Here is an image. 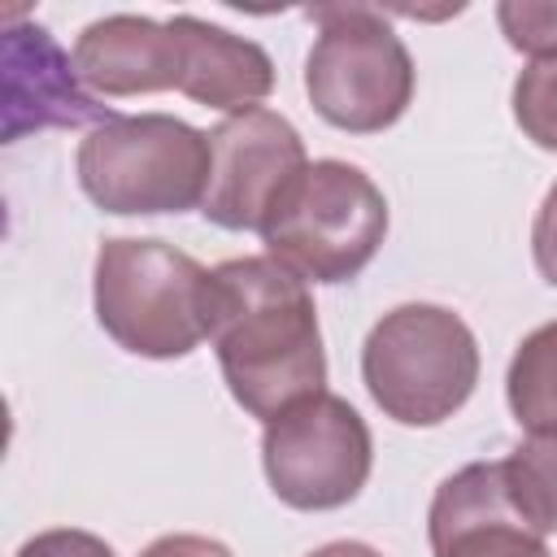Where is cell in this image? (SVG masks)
<instances>
[{"instance_id":"6","label":"cell","mask_w":557,"mask_h":557,"mask_svg":"<svg viewBox=\"0 0 557 557\" xmlns=\"http://www.w3.org/2000/svg\"><path fill=\"white\" fill-rule=\"evenodd\" d=\"M261 239L305 283H348L387 239V200L361 165L309 161L265 218Z\"/></svg>"},{"instance_id":"14","label":"cell","mask_w":557,"mask_h":557,"mask_svg":"<svg viewBox=\"0 0 557 557\" xmlns=\"http://www.w3.org/2000/svg\"><path fill=\"white\" fill-rule=\"evenodd\" d=\"M505 483L522 518L540 531H557V426L531 431L509 457H505Z\"/></svg>"},{"instance_id":"19","label":"cell","mask_w":557,"mask_h":557,"mask_svg":"<svg viewBox=\"0 0 557 557\" xmlns=\"http://www.w3.org/2000/svg\"><path fill=\"white\" fill-rule=\"evenodd\" d=\"M139 557H235V553L209 535H161Z\"/></svg>"},{"instance_id":"1","label":"cell","mask_w":557,"mask_h":557,"mask_svg":"<svg viewBox=\"0 0 557 557\" xmlns=\"http://www.w3.org/2000/svg\"><path fill=\"white\" fill-rule=\"evenodd\" d=\"M209 344L226 392L261 422L326 392V352L309 283L270 252L213 270Z\"/></svg>"},{"instance_id":"2","label":"cell","mask_w":557,"mask_h":557,"mask_svg":"<svg viewBox=\"0 0 557 557\" xmlns=\"http://www.w3.org/2000/svg\"><path fill=\"white\" fill-rule=\"evenodd\" d=\"M91 300L104 335L148 361L187 357L213 331V270L165 239H104Z\"/></svg>"},{"instance_id":"11","label":"cell","mask_w":557,"mask_h":557,"mask_svg":"<svg viewBox=\"0 0 557 557\" xmlns=\"http://www.w3.org/2000/svg\"><path fill=\"white\" fill-rule=\"evenodd\" d=\"M74 70L91 96L178 91V30L139 13H109L74 39Z\"/></svg>"},{"instance_id":"15","label":"cell","mask_w":557,"mask_h":557,"mask_svg":"<svg viewBox=\"0 0 557 557\" xmlns=\"http://www.w3.org/2000/svg\"><path fill=\"white\" fill-rule=\"evenodd\" d=\"M513 122L535 148L557 152V61H531L513 78Z\"/></svg>"},{"instance_id":"3","label":"cell","mask_w":557,"mask_h":557,"mask_svg":"<svg viewBox=\"0 0 557 557\" xmlns=\"http://www.w3.org/2000/svg\"><path fill=\"white\" fill-rule=\"evenodd\" d=\"M361 383L392 422L440 426L479 383L474 331L444 305H396L361 344Z\"/></svg>"},{"instance_id":"12","label":"cell","mask_w":557,"mask_h":557,"mask_svg":"<svg viewBox=\"0 0 557 557\" xmlns=\"http://www.w3.org/2000/svg\"><path fill=\"white\" fill-rule=\"evenodd\" d=\"M178 30V91L226 117L261 109L274 91V61L257 39H244L205 17H170Z\"/></svg>"},{"instance_id":"16","label":"cell","mask_w":557,"mask_h":557,"mask_svg":"<svg viewBox=\"0 0 557 557\" xmlns=\"http://www.w3.org/2000/svg\"><path fill=\"white\" fill-rule=\"evenodd\" d=\"M500 35L531 61H557V0H500Z\"/></svg>"},{"instance_id":"9","label":"cell","mask_w":557,"mask_h":557,"mask_svg":"<svg viewBox=\"0 0 557 557\" xmlns=\"http://www.w3.org/2000/svg\"><path fill=\"white\" fill-rule=\"evenodd\" d=\"M0 78H4V144H17L30 131H74V126H104L117 113L100 104L78 70L74 57L61 52L48 26L39 22H9L0 39Z\"/></svg>"},{"instance_id":"13","label":"cell","mask_w":557,"mask_h":557,"mask_svg":"<svg viewBox=\"0 0 557 557\" xmlns=\"http://www.w3.org/2000/svg\"><path fill=\"white\" fill-rule=\"evenodd\" d=\"M505 400L518 426L527 431L557 426V322H544L518 339L505 374Z\"/></svg>"},{"instance_id":"10","label":"cell","mask_w":557,"mask_h":557,"mask_svg":"<svg viewBox=\"0 0 557 557\" xmlns=\"http://www.w3.org/2000/svg\"><path fill=\"white\" fill-rule=\"evenodd\" d=\"M435 557H553L509 496L505 461H470L448 474L426 513Z\"/></svg>"},{"instance_id":"18","label":"cell","mask_w":557,"mask_h":557,"mask_svg":"<svg viewBox=\"0 0 557 557\" xmlns=\"http://www.w3.org/2000/svg\"><path fill=\"white\" fill-rule=\"evenodd\" d=\"M531 257H535V270L548 287H557V183L548 187L540 213H535V226H531Z\"/></svg>"},{"instance_id":"17","label":"cell","mask_w":557,"mask_h":557,"mask_svg":"<svg viewBox=\"0 0 557 557\" xmlns=\"http://www.w3.org/2000/svg\"><path fill=\"white\" fill-rule=\"evenodd\" d=\"M17 557H117L100 535L91 531H78V527H52V531H39L30 535Z\"/></svg>"},{"instance_id":"4","label":"cell","mask_w":557,"mask_h":557,"mask_svg":"<svg viewBox=\"0 0 557 557\" xmlns=\"http://www.w3.org/2000/svg\"><path fill=\"white\" fill-rule=\"evenodd\" d=\"M318 39L305 57V91L322 122L348 135L396 126L413 100V57L374 4H313Z\"/></svg>"},{"instance_id":"5","label":"cell","mask_w":557,"mask_h":557,"mask_svg":"<svg viewBox=\"0 0 557 557\" xmlns=\"http://www.w3.org/2000/svg\"><path fill=\"white\" fill-rule=\"evenodd\" d=\"M78 187L117 218L187 213L205 205L209 135L174 113L113 117L78 144Z\"/></svg>"},{"instance_id":"8","label":"cell","mask_w":557,"mask_h":557,"mask_svg":"<svg viewBox=\"0 0 557 557\" xmlns=\"http://www.w3.org/2000/svg\"><path fill=\"white\" fill-rule=\"evenodd\" d=\"M305 139L274 109L222 117L209 131V187L205 222L222 231H261L287 187L305 174Z\"/></svg>"},{"instance_id":"20","label":"cell","mask_w":557,"mask_h":557,"mask_svg":"<svg viewBox=\"0 0 557 557\" xmlns=\"http://www.w3.org/2000/svg\"><path fill=\"white\" fill-rule=\"evenodd\" d=\"M309 557H383V553L370 548V544H361V540H331V544L313 548Z\"/></svg>"},{"instance_id":"7","label":"cell","mask_w":557,"mask_h":557,"mask_svg":"<svg viewBox=\"0 0 557 557\" xmlns=\"http://www.w3.org/2000/svg\"><path fill=\"white\" fill-rule=\"evenodd\" d=\"M261 466L270 492L287 509L322 513L361 496L374 466V440L344 396L318 392L265 422Z\"/></svg>"}]
</instances>
